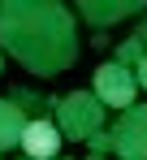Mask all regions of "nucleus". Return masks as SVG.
I'll return each mask as SVG.
<instances>
[{"label": "nucleus", "instance_id": "nucleus-7", "mask_svg": "<svg viewBox=\"0 0 147 160\" xmlns=\"http://www.w3.org/2000/svg\"><path fill=\"white\" fill-rule=\"evenodd\" d=\"M22 130H26V112L13 100H0V152L22 147Z\"/></svg>", "mask_w": 147, "mask_h": 160}, {"label": "nucleus", "instance_id": "nucleus-10", "mask_svg": "<svg viewBox=\"0 0 147 160\" xmlns=\"http://www.w3.org/2000/svg\"><path fill=\"white\" fill-rule=\"evenodd\" d=\"M87 147L99 152V156H104V152H113V130H95L91 138H87Z\"/></svg>", "mask_w": 147, "mask_h": 160}, {"label": "nucleus", "instance_id": "nucleus-14", "mask_svg": "<svg viewBox=\"0 0 147 160\" xmlns=\"http://www.w3.org/2000/svg\"><path fill=\"white\" fill-rule=\"evenodd\" d=\"M87 160H104V156H99V152H91V156H87Z\"/></svg>", "mask_w": 147, "mask_h": 160}, {"label": "nucleus", "instance_id": "nucleus-4", "mask_svg": "<svg viewBox=\"0 0 147 160\" xmlns=\"http://www.w3.org/2000/svg\"><path fill=\"white\" fill-rule=\"evenodd\" d=\"M91 91H95V100H99L104 108H130L134 95H139V82H134V74L121 69L117 61H104V65L95 69Z\"/></svg>", "mask_w": 147, "mask_h": 160}, {"label": "nucleus", "instance_id": "nucleus-8", "mask_svg": "<svg viewBox=\"0 0 147 160\" xmlns=\"http://www.w3.org/2000/svg\"><path fill=\"white\" fill-rule=\"evenodd\" d=\"M4 100H13V104L26 112V121H35V117H52L56 112V100L48 95H39V91H30V87H9V95Z\"/></svg>", "mask_w": 147, "mask_h": 160}, {"label": "nucleus", "instance_id": "nucleus-11", "mask_svg": "<svg viewBox=\"0 0 147 160\" xmlns=\"http://www.w3.org/2000/svg\"><path fill=\"white\" fill-rule=\"evenodd\" d=\"M130 39H134V43H139V48L147 52V18L139 22V26H134V35H130Z\"/></svg>", "mask_w": 147, "mask_h": 160}, {"label": "nucleus", "instance_id": "nucleus-2", "mask_svg": "<svg viewBox=\"0 0 147 160\" xmlns=\"http://www.w3.org/2000/svg\"><path fill=\"white\" fill-rule=\"evenodd\" d=\"M61 138L69 143H87L95 130H104V104L95 100V91H69L56 100V112H52Z\"/></svg>", "mask_w": 147, "mask_h": 160}, {"label": "nucleus", "instance_id": "nucleus-13", "mask_svg": "<svg viewBox=\"0 0 147 160\" xmlns=\"http://www.w3.org/2000/svg\"><path fill=\"white\" fill-rule=\"evenodd\" d=\"M91 48H95V52H104V48H108V35H104V30H95V35H91Z\"/></svg>", "mask_w": 147, "mask_h": 160}, {"label": "nucleus", "instance_id": "nucleus-15", "mask_svg": "<svg viewBox=\"0 0 147 160\" xmlns=\"http://www.w3.org/2000/svg\"><path fill=\"white\" fill-rule=\"evenodd\" d=\"M0 74H4V52H0Z\"/></svg>", "mask_w": 147, "mask_h": 160}, {"label": "nucleus", "instance_id": "nucleus-3", "mask_svg": "<svg viewBox=\"0 0 147 160\" xmlns=\"http://www.w3.org/2000/svg\"><path fill=\"white\" fill-rule=\"evenodd\" d=\"M113 152L121 160H147V104L121 108L113 126Z\"/></svg>", "mask_w": 147, "mask_h": 160}, {"label": "nucleus", "instance_id": "nucleus-1", "mask_svg": "<svg viewBox=\"0 0 147 160\" xmlns=\"http://www.w3.org/2000/svg\"><path fill=\"white\" fill-rule=\"evenodd\" d=\"M0 52L52 78L78 61V22L61 0H0Z\"/></svg>", "mask_w": 147, "mask_h": 160}, {"label": "nucleus", "instance_id": "nucleus-5", "mask_svg": "<svg viewBox=\"0 0 147 160\" xmlns=\"http://www.w3.org/2000/svg\"><path fill=\"white\" fill-rule=\"evenodd\" d=\"M134 13H147L143 0H78V18L91 22L95 30H108L121 18H134Z\"/></svg>", "mask_w": 147, "mask_h": 160}, {"label": "nucleus", "instance_id": "nucleus-16", "mask_svg": "<svg viewBox=\"0 0 147 160\" xmlns=\"http://www.w3.org/2000/svg\"><path fill=\"white\" fill-rule=\"evenodd\" d=\"M22 160H30V156H22Z\"/></svg>", "mask_w": 147, "mask_h": 160}, {"label": "nucleus", "instance_id": "nucleus-9", "mask_svg": "<svg viewBox=\"0 0 147 160\" xmlns=\"http://www.w3.org/2000/svg\"><path fill=\"white\" fill-rule=\"evenodd\" d=\"M113 56H117V65H121V69H130V74H134V69H139V61H143V48H139L134 39H125V43H117V48H113Z\"/></svg>", "mask_w": 147, "mask_h": 160}, {"label": "nucleus", "instance_id": "nucleus-12", "mask_svg": "<svg viewBox=\"0 0 147 160\" xmlns=\"http://www.w3.org/2000/svg\"><path fill=\"white\" fill-rule=\"evenodd\" d=\"M134 82H139V91H147V52H143V61H139V69H134Z\"/></svg>", "mask_w": 147, "mask_h": 160}, {"label": "nucleus", "instance_id": "nucleus-6", "mask_svg": "<svg viewBox=\"0 0 147 160\" xmlns=\"http://www.w3.org/2000/svg\"><path fill=\"white\" fill-rule=\"evenodd\" d=\"M22 152H26L30 160H56V156H61V130H56L52 117H35V121H26V130H22Z\"/></svg>", "mask_w": 147, "mask_h": 160}]
</instances>
